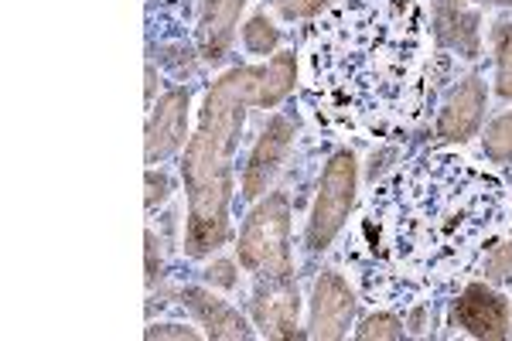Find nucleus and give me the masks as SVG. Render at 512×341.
Wrapping results in <instances>:
<instances>
[{
    "label": "nucleus",
    "instance_id": "1",
    "mask_svg": "<svg viewBox=\"0 0 512 341\" xmlns=\"http://www.w3.org/2000/svg\"><path fill=\"white\" fill-rule=\"evenodd\" d=\"M502 229V181L454 154H427L373 188L345 260L373 307H437L478 270Z\"/></svg>",
    "mask_w": 512,
    "mask_h": 341
},
{
    "label": "nucleus",
    "instance_id": "2",
    "mask_svg": "<svg viewBox=\"0 0 512 341\" xmlns=\"http://www.w3.org/2000/svg\"><path fill=\"white\" fill-rule=\"evenodd\" d=\"M434 62L417 0H335L301 45V106L325 133L396 140L424 120Z\"/></svg>",
    "mask_w": 512,
    "mask_h": 341
},
{
    "label": "nucleus",
    "instance_id": "3",
    "mask_svg": "<svg viewBox=\"0 0 512 341\" xmlns=\"http://www.w3.org/2000/svg\"><path fill=\"white\" fill-rule=\"evenodd\" d=\"M294 79V55L280 52L267 65H243V69L226 72L209 89L198 133L185 151V164H181V178L188 188V256H205L226 246L229 202H233V157L246 110L277 106L294 89Z\"/></svg>",
    "mask_w": 512,
    "mask_h": 341
},
{
    "label": "nucleus",
    "instance_id": "4",
    "mask_svg": "<svg viewBox=\"0 0 512 341\" xmlns=\"http://www.w3.org/2000/svg\"><path fill=\"white\" fill-rule=\"evenodd\" d=\"M239 263L256 280H291V202L274 191L260 202L239 232Z\"/></svg>",
    "mask_w": 512,
    "mask_h": 341
},
{
    "label": "nucleus",
    "instance_id": "5",
    "mask_svg": "<svg viewBox=\"0 0 512 341\" xmlns=\"http://www.w3.org/2000/svg\"><path fill=\"white\" fill-rule=\"evenodd\" d=\"M355 202V157L349 151L335 154L328 161L325 174H321V188L315 198V209H311L308 232H304V246L308 253H325L335 243V236L342 232L349 209Z\"/></svg>",
    "mask_w": 512,
    "mask_h": 341
},
{
    "label": "nucleus",
    "instance_id": "6",
    "mask_svg": "<svg viewBox=\"0 0 512 341\" xmlns=\"http://www.w3.org/2000/svg\"><path fill=\"white\" fill-rule=\"evenodd\" d=\"M451 321L472 338H506L512 328V307L485 284H468L451 307Z\"/></svg>",
    "mask_w": 512,
    "mask_h": 341
},
{
    "label": "nucleus",
    "instance_id": "7",
    "mask_svg": "<svg viewBox=\"0 0 512 341\" xmlns=\"http://www.w3.org/2000/svg\"><path fill=\"white\" fill-rule=\"evenodd\" d=\"M294 144V123L287 116H274L267 123V130L260 133L256 140L250 161H246V171H243V198H260L267 185L274 181V174L280 171V164L287 161V151Z\"/></svg>",
    "mask_w": 512,
    "mask_h": 341
},
{
    "label": "nucleus",
    "instance_id": "8",
    "mask_svg": "<svg viewBox=\"0 0 512 341\" xmlns=\"http://www.w3.org/2000/svg\"><path fill=\"white\" fill-rule=\"evenodd\" d=\"M355 297L342 273L325 270L315 284V301H311V335L315 338H342L352 324Z\"/></svg>",
    "mask_w": 512,
    "mask_h": 341
},
{
    "label": "nucleus",
    "instance_id": "9",
    "mask_svg": "<svg viewBox=\"0 0 512 341\" xmlns=\"http://www.w3.org/2000/svg\"><path fill=\"white\" fill-rule=\"evenodd\" d=\"M482 113H485V82L472 76L461 82L448 96V103L441 106L434 123V137L441 144H448V140H458L461 144V140L475 137V130L482 127Z\"/></svg>",
    "mask_w": 512,
    "mask_h": 341
},
{
    "label": "nucleus",
    "instance_id": "10",
    "mask_svg": "<svg viewBox=\"0 0 512 341\" xmlns=\"http://www.w3.org/2000/svg\"><path fill=\"white\" fill-rule=\"evenodd\" d=\"M297 287L291 280H260L253 297L256 328L267 338H294L297 335Z\"/></svg>",
    "mask_w": 512,
    "mask_h": 341
},
{
    "label": "nucleus",
    "instance_id": "11",
    "mask_svg": "<svg viewBox=\"0 0 512 341\" xmlns=\"http://www.w3.org/2000/svg\"><path fill=\"white\" fill-rule=\"evenodd\" d=\"M188 89H168L147 123V164H161L185 144Z\"/></svg>",
    "mask_w": 512,
    "mask_h": 341
},
{
    "label": "nucleus",
    "instance_id": "12",
    "mask_svg": "<svg viewBox=\"0 0 512 341\" xmlns=\"http://www.w3.org/2000/svg\"><path fill=\"white\" fill-rule=\"evenodd\" d=\"M243 4L246 0H205L202 21H198V48L205 62H222L229 55Z\"/></svg>",
    "mask_w": 512,
    "mask_h": 341
},
{
    "label": "nucleus",
    "instance_id": "13",
    "mask_svg": "<svg viewBox=\"0 0 512 341\" xmlns=\"http://www.w3.org/2000/svg\"><path fill=\"white\" fill-rule=\"evenodd\" d=\"M181 297H185L188 307L195 311V318L202 321V328L209 338H253V331L246 328L243 314L233 311V307L226 301H219V297H212L209 290L185 287Z\"/></svg>",
    "mask_w": 512,
    "mask_h": 341
},
{
    "label": "nucleus",
    "instance_id": "14",
    "mask_svg": "<svg viewBox=\"0 0 512 341\" xmlns=\"http://www.w3.org/2000/svg\"><path fill=\"white\" fill-rule=\"evenodd\" d=\"M437 38H441L444 45L465 52V58H475L478 55V14H461V11H454L448 0H441V4H437Z\"/></svg>",
    "mask_w": 512,
    "mask_h": 341
},
{
    "label": "nucleus",
    "instance_id": "15",
    "mask_svg": "<svg viewBox=\"0 0 512 341\" xmlns=\"http://www.w3.org/2000/svg\"><path fill=\"white\" fill-rule=\"evenodd\" d=\"M482 147H485V157H492V161H499V164L512 161V113L492 120V127L485 130Z\"/></svg>",
    "mask_w": 512,
    "mask_h": 341
},
{
    "label": "nucleus",
    "instance_id": "16",
    "mask_svg": "<svg viewBox=\"0 0 512 341\" xmlns=\"http://www.w3.org/2000/svg\"><path fill=\"white\" fill-rule=\"evenodd\" d=\"M482 277L489 284L512 287V243H495L482 260Z\"/></svg>",
    "mask_w": 512,
    "mask_h": 341
},
{
    "label": "nucleus",
    "instance_id": "17",
    "mask_svg": "<svg viewBox=\"0 0 512 341\" xmlns=\"http://www.w3.org/2000/svg\"><path fill=\"white\" fill-rule=\"evenodd\" d=\"M495 58H499V96L512 99V24L495 28Z\"/></svg>",
    "mask_w": 512,
    "mask_h": 341
},
{
    "label": "nucleus",
    "instance_id": "18",
    "mask_svg": "<svg viewBox=\"0 0 512 341\" xmlns=\"http://www.w3.org/2000/svg\"><path fill=\"white\" fill-rule=\"evenodd\" d=\"M243 41L253 55H267L277 48V28L267 21V14H256V18L243 28Z\"/></svg>",
    "mask_w": 512,
    "mask_h": 341
},
{
    "label": "nucleus",
    "instance_id": "19",
    "mask_svg": "<svg viewBox=\"0 0 512 341\" xmlns=\"http://www.w3.org/2000/svg\"><path fill=\"white\" fill-rule=\"evenodd\" d=\"M359 338H403V321L393 314H376L359 328Z\"/></svg>",
    "mask_w": 512,
    "mask_h": 341
},
{
    "label": "nucleus",
    "instance_id": "20",
    "mask_svg": "<svg viewBox=\"0 0 512 341\" xmlns=\"http://www.w3.org/2000/svg\"><path fill=\"white\" fill-rule=\"evenodd\" d=\"M274 7L284 18H308L325 7V0H274Z\"/></svg>",
    "mask_w": 512,
    "mask_h": 341
},
{
    "label": "nucleus",
    "instance_id": "21",
    "mask_svg": "<svg viewBox=\"0 0 512 341\" xmlns=\"http://www.w3.org/2000/svg\"><path fill=\"white\" fill-rule=\"evenodd\" d=\"M168 188H171V181H168V174H147V209H158V202H164L168 198Z\"/></svg>",
    "mask_w": 512,
    "mask_h": 341
},
{
    "label": "nucleus",
    "instance_id": "22",
    "mask_svg": "<svg viewBox=\"0 0 512 341\" xmlns=\"http://www.w3.org/2000/svg\"><path fill=\"white\" fill-rule=\"evenodd\" d=\"M147 338H198L192 328H181V324H158V328H147Z\"/></svg>",
    "mask_w": 512,
    "mask_h": 341
},
{
    "label": "nucleus",
    "instance_id": "23",
    "mask_svg": "<svg viewBox=\"0 0 512 341\" xmlns=\"http://www.w3.org/2000/svg\"><path fill=\"white\" fill-rule=\"evenodd\" d=\"M158 270H161L158 239H154V232H147V284H154V280H158Z\"/></svg>",
    "mask_w": 512,
    "mask_h": 341
},
{
    "label": "nucleus",
    "instance_id": "24",
    "mask_svg": "<svg viewBox=\"0 0 512 341\" xmlns=\"http://www.w3.org/2000/svg\"><path fill=\"white\" fill-rule=\"evenodd\" d=\"M209 280H216V284H222V287H236L233 266H229V263H216V266H209Z\"/></svg>",
    "mask_w": 512,
    "mask_h": 341
},
{
    "label": "nucleus",
    "instance_id": "25",
    "mask_svg": "<svg viewBox=\"0 0 512 341\" xmlns=\"http://www.w3.org/2000/svg\"><path fill=\"white\" fill-rule=\"evenodd\" d=\"M492 4H512V0H492Z\"/></svg>",
    "mask_w": 512,
    "mask_h": 341
}]
</instances>
